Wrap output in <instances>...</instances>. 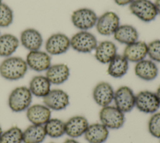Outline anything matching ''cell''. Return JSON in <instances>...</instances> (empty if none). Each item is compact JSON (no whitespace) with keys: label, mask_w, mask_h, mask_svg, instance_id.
<instances>
[{"label":"cell","mask_w":160,"mask_h":143,"mask_svg":"<svg viewBox=\"0 0 160 143\" xmlns=\"http://www.w3.org/2000/svg\"><path fill=\"white\" fill-rule=\"evenodd\" d=\"M122 55L129 62L136 63L148 56V43L138 40L127 45L123 50Z\"/></svg>","instance_id":"cell-15"},{"label":"cell","mask_w":160,"mask_h":143,"mask_svg":"<svg viewBox=\"0 0 160 143\" xmlns=\"http://www.w3.org/2000/svg\"><path fill=\"white\" fill-rule=\"evenodd\" d=\"M114 90L107 82H101L96 85L92 90V98L100 107H104L111 105L113 102Z\"/></svg>","instance_id":"cell-14"},{"label":"cell","mask_w":160,"mask_h":143,"mask_svg":"<svg viewBox=\"0 0 160 143\" xmlns=\"http://www.w3.org/2000/svg\"><path fill=\"white\" fill-rule=\"evenodd\" d=\"M26 62L28 68L37 72H46L51 65V56L46 51H30L26 55Z\"/></svg>","instance_id":"cell-11"},{"label":"cell","mask_w":160,"mask_h":143,"mask_svg":"<svg viewBox=\"0 0 160 143\" xmlns=\"http://www.w3.org/2000/svg\"><path fill=\"white\" fill-rule=\"evenodd\" d=\"M154 3L158 15H160V0H155Z\"/></svg>","instance_id":"cell-33"},{"label":"cell","mask_w":160,"mask_h":143,"mask_svg":"<svg viewBox=\"0 0 160 143\" xmlns=\"http://www.w3.org/2000/svg\"><path fill=\"white\" fill-rule=\"evenodd\" d=\"M84 136L89 143H104L109 136V129L101 122L89 124Z\"/></svg>","instance_id":"cell-22"},{"label":"cell","mask_w":160,"mask_h":143,"mask_svg":"<svg viewBox=\"0 0 160 143\" xmlns=\"http://www.w3.org/2000/svg\"><path fill=\"white\" fill-rule=\"evenodd\" d=\"M49 143H54V142H49Z\"/></svg>","instance_id":"cell-38"},{"label":"cell","mask_w":160,"mask_h":143,"mask_svg":"<svg viewBox=\"0 0 160 143\" xmlns=\"http://www.w3.org/2000/svg\"><path fill=\"white\" fill-rule=\"evenodd\" d=\"M20 44L29 51L40 50L43 44V38L37 29L28 28L23 29L19 35Z\"/></svg>","instance_id":"cell-13"},{"label":"cell","mask_w":160,"mask_h":143,"mask_svg":"<svg viewBox=\"0 0 160 143\" xmlns=\"http://www.w3.org/2000/svg\"><path fill=\"white\" fill-rule=\"evenodd\" d=\"M45 72V76L51 85L62 84L68 80L70 75L69 68L64 63L51 64Z\"/></svg>","instance_id":"cell-19"},{"label":"cell","mask_w":160,"mask_h":143,"mask_svg":"<svg viewBox=\"0 0 160 143\" xmlns=\"http://www.w3.org/2000/svg\"><path fill=\"white\" fill-rule=\"evenodd\" d=\"M108 65L107 72L114 78L124 77L129 69V61L122 55L117 54Z\"/></svg>","instance_id":"cell-23"},{"label":"cell","mask_w":160,"mask_h":143,"mask_svg":"<svg viewBox=\"0 0 160 143\" xmlns=\"http://www.w3.org/2000/svg\"><path fill=\"white\" fill-rule=\"evenodd\" d=\"M0 34H1V31H0Z\"/></svg>","instance_id":"cell-39"},{"label":"cell","mask_w":160,"mask_h":143,"mask_svg":"<svg viewBox=\"0 0 160 143\" xmlns=\"http://www.w3.org/2000/svg\"><path fill=\"white\" fill-rule=\"evenodd\" d=\"M89 122L82 115H74L65 122V134L71 138L76 139L84 134Z\"/></svg>","instance_id":"cell-17"},{"label":"cell","mask_w":160,"mask_h":143,"mask_svg":"<svg viewBox=\"0 0 160 143\" xmlns=\"http://www.w3.org/2000/svg\"><path fill=\"white\" fill-rule=\"evenodd\" d=\"M32 96L28 87H17L12 89L9 95L8 99L9 108L14 112L26 110L31 104Z\"/></svg>","instance_id":"cell-2"},{"label":"cell","mask_w":160,"mask_h":143,"mask_svg":"<svg viewBox=\"0 0 160 143\" xmlns=\"http://www.w3.org/2000/svg\"><path fill=\"white\" fill-rule=\"evenodd\" d=\"M98 43L96 36L89 31L79 30L70 38L71 48L81 53L93 51Z\"/></svg>","instance_id":"cell-3"},{"label":"cell","mask_w":160,"mask_h":143,"mask_svg":"<svg viewBox=\"0 0 160 143\" xmlns=\"http://www.w3.org/2000/svg\"><path fill=\"white\" fill-rule=\"evenodd\" d=\"M148 56L155 63H160V40H154L148 43Z\"/></svg>","instance_id":"cell-31"},{"label":"cell","mask_w":160,"mask_h":143,"mask_svg":"<svg viewBox=\"0 0 160 143\" xmlns=\"http://www.w3.org/2000/svg\"><path fill=\"white\" fill-rule=\"evenodd\" d=\"M46 135L51 138H59L65 134V122L58 118H51L44 125Z\"/></svg>","instance_id":"cell-27"},{"label":"cell","mask_w":160,"mask_h":143,"mask_svg":"<svg viewBox=\"0 0 160 143\" xmlns=\"http://www.w3.org/2000/svg\"><path fill=\"white\" fill-rule=\"evenodd\" d=\"M98 15L92 9L81 8L74 10L71 15L72 25L81 31H89L95 27Z\"/></svg>","instance_id":"cell-5"},{"label":"cell","mask_w":160,"mask_h":143,"mask_svg":"<svg viewBox=\"0 0 160 143\" xmlns=\"http://www.w3.org/2000/svg\"><path fill=\"white\" fill-rule=\"evenodd\" d=\"M158 67L156 63L150 59H144L136 63L134 73L144 81L154 80L158 75Z\"/></svg>","instance_id":"cell-18"},{"label":"cell","mask_w":160,"mask_h":143,"mask_svg":"<svg viewBox=\"0 0 160 143\" xmlns=\"http://www.w3.org/2000/svg\"><path fill=\"white\" fill-rule=\"evenodd\" d=\"M120 24L118 14L114 11H108L98 17L95 28L99 34L109 36L113 35Z\"/></svg>","instance_id":"cell-7"},{"label":"cell","mask_w":160,"mask_h":143,"mask_svg":"<svg viewBox=\"0 0 160 143\" xmlns=\"http://www.w3.org/2000/svg\"><path fill=\"white\" fill-rule=\"evenodd\" d=\"M2 2V0H0V3H1Z\"/></svg>","instance_id":"cell-37"},{"label":"cell","mask_w":160,"mask_h":143,"mask_svg":"<svg viewBox=\"0 0 160 143\" xmlns=\"http://www.w3.org/2000/svg\"><path fill=\"white\" fill-rule=\"evenodd\" d=\"M44 47L51 56L64 54L71 48L70 38L62 33H53L46 39Z\"/></svg>","instance_id":"cell-8"},{"label":"cell","mask_w":160,"mask_h":143,"mask_svg":"<svg viewBox=\"0 0 160 143\" xmlns=\"http://www.w3.org/2000/svg\"><path fill=\"white\" fill-rule=\"evenodd\" d=\"M2 127H1V125H0V137H1V134H2Z\"/></svg>","instance_id":"cell-36"},{"label":"cell","mask_w":160,"mask_h":143,"mask_svg":"<svg viewBox=\"0 0 160 143\" xmlns=\"http://www.w3.org/2000/svg\"><path fill=\"white\" fill-rule=\"evenodd\" d=\"M51 83L45 75H35L29 83V89L33 96L41 97L46 96L51 90Z\"/></svg>","instance_id":"cell-24"},{"label":"cell","mask_w":160,"mask_h":143,"mask_svg":"<svg viewBox=\"0 0 160 143\" xmlns=\"http://www.w3.org/2000/svg\"><path fill=\"white\" fill-rule=\"evenodd\" d=\"M99 120L108 129L116 130L121 128L125 122L124 113L115 105L102 107L99 114Z\"/></svg>","instance_id":"cell-4"},{"label":"cell","mask_w":160,"mask_h":143,"mask_svg":"<svg viewBox=\"0 0 160 143\" xmlns=\"http://www.w3.org/2000/svg\"><path fill=\"white\" fill-rule=\"evenodd\" d=\"M129 9L132 14L145 23L154 21L158 16L154 3L151 0H134Z\"/></svg>","instance_id":"cell-6"},{"label":"cell","mask_w":160,"mask_h":143,"mask_svg":"<svg viewBox=\"0 0 160 143\" xmlns=\"http://www.w3.org/2000/svg\"><path fill=\"white\" fill-rule=\"evenodd\" d=\"M22 130L17 126H12L3 131L0 137V143H22Z\"/></svg>","instance_id":"cell-28"},{"label":"cell","mask_w":160,"mask_h":143,"mask_svg":"<svg viewBox=\"0 0 160 143\" xmlns=\"http://www.w3.org/2000/svg\"><path fill=\"white\" fill-rule=\"evenodd\" d=\"M14 21V12L7 4L0 3V28H7L11 26Z\"/></svg>","instance_id":"cell-29"},{"label":"cell","mask_w":160,"mask_h":143,"mask_svg":"<svg viewBox=\"0 0 160 143\" xmlns=\"http://www.w3.org/2000/svg\"><path fill=\"white\" fill-rule=\"evenodd\" d=\"M63 143H80L78 140H76L75 139L73 138H70V139H67L64 141Z\"/></svg>","instance_id":"cell-34"},{"label":"cell","mask_w":160,"mask_h":143,"mask_svg":"<svg viewBox=\"0 0 160 143\" xmlns=\"http://www.w3.org/2000/svg\"><path fill=\"white\" fill-rule=\"evenodd\" d=\"M26 111V117L32 124L44 125L51 118V110L44 104L31 105Z\"/></svg>","instance_id":"cell-16"},{"label":"cell","mask_w":160,"mask_h":143,"mask_svg":"<svg viewBox=\"0 0 160 143\" xmlns=\"http://www.w3.org/2000/svg\"><path fill=\"white\" fill-rule=\"evenodd\" d=\"M43 104L51 110H62L69 104V96L62 89H51L49 93L42 98Z\"/></svg>","instance_id":"cell-12"},{"label":"cell","mask_w":160,"mask_h":143,"mask_svg":"<svg viewBox=\"0 0 160 143\" xmlns=\"http://www.w3.org/2000/svg\"><path fill=\"white\" fill-rule=\"evenodd\" d=\"M135 107L142 113L152 114L158 112L160 104L155 92L142 90L136 94Z\"/></svg>","instance_id":"cell-10"},{"label":"cell","mask_w":160,"mask_h":143,"mask_svg":"<svg viewBox=\"0 0 160 143\" xmlns=\"http://www.w3.org/2000/svg\"><path fill=\"white\" fill-rule=\"evenodd\" d=\"M148 129L152 136L160 139V112H156L150 117Z\"/></svg>","instance_id":"cell-30"},{"label":"cell","mask_w":160,"mask_h":143,"mask_svg":"<svg viewBox=\"0 0 160 143\" xmlns=\"http://www.w3.org/2000/svg\"><path fill=\"white\" fill-rule=\"evenodd\" d=\"M134 0H114V3L120 6H125L129 5Z\"/></svg>","instance_id":"cell-32"},{"label":"cell","mask_w":160,"mask_h":143,"mask_svg":"<svg viewBox=\"0 0 160 143\" xmlns=\"http://www.w3.org/2000/svg\"><path fill=\"white\" fill-rule=\"evenodd\" d=\"M28 69L25 59L12 55L4 58L0 63V75L6 80L16 81L26 75Z\"/></svg>","instance_id":"cell-1"},{"label":"cell","mask_w":160,"mask_h":143,"mask_svg":"<svg viewBox=\"0 0 160 143\" xmlns=\"http://www.w3.org/2000/svg\"><path fill=\"white\" fill-rule=\"evenodd\" d=\"M112 36L116 41L125 45L139 40L138 31L134 26L129 24H120Z\"/></svg>","instance_id":"cell-21"},{"label":"cell","mask_w":160,"mask_h":143,"mask_svg":"<svg viewBox=\"0 0 160 143\" xmlns=\"http://www.w3.org/2000/svg\"><path fill=\"white\" fill-rule=\"evenodd\" d=\"M20 45L19 38L12 33L0 34V56L7 58L16 52Z\"/></svg>","instance_id":"cell-25"},{"label":"cell","mask_w":160,"mask_h":143,"mask_svg":"<svg viewBox=\"0 0 160 143\" xmlns=\"http://www.w3.org/2000/svg\"><path fill=\"white\" fill-rule=\"evenodd\" d=\"M136 94L128 86L122 85L114 91V105L122 112H131L135 107Z\"/></svg>","instance_id":"cell-9"},{"label":"cell","mask_w":160,"mask_h":143,"mask_svg":"<svg viewBox=\"0 0 160 143\" xmlns=\"http://www.w3.org/2000/svg\"><path fill=\"white\" fill-rule=\"evenodd\" d=\"M116 44L109 40L102 41L98 43L94 51L96 60L101 63L108 64L118 54Z\"/></svg>","instance_id":"cell-20"},{"label":"cell","mask_w":160,"mask_h":143,"mask_svg":"<svg viewBox=\"0 0 160 143\" xmlns=\"http://www.w3.org/2000/svg\"><path fill=\"white\" fill-rule=\"evenodd\" d=\"M156 96H157V98L158 99V101L159 102V104H160V85L158 87L156 92H155Z\"/></svg>","instance_id":"cell-35"},{"label":"cell","mask_w":160,"mask_h":143,"mask_svg":"<svg viewBox=\"0 0 160 143\" xmlns=\"http://www.w3.org/2000/svg\"><path fill=\"white\" fill-rule=\"evenodd\" d=\"M47 136L44 127L42 125L32 124L22 131L24 143H41Z\"/></svg>","instance_id":"cell-26"}]
</instances>
